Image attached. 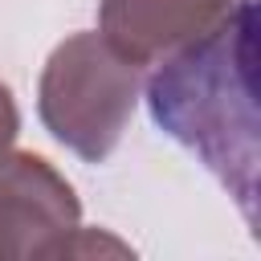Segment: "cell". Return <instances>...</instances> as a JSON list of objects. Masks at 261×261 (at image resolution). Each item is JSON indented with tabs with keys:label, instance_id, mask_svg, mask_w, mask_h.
<instances>
[{
	"label": "cell",
	"instance_id": "4",
	"mask_svg": "<svg viewBox=\"0 0 261 261\" xmlns=\"http://www.w3.org/2000/svg\"><path fill=\"white\" fill-rule=\"evenodd\" d=\"M245 0H102L98 33L126 61L151 69L212 33Z\"/></svg>",
	"mask_w": 261,
	"mask_h": 261
},
{
	"label": "cell",
	"instance_id": "3",
	"mask_svg": "<svg viewBox=\"0 0 261 261\" xmlns=\"http://www.w3.org/2000/svg\"><path fill=\"white\" fill-rule=\"evenodd\" d=\"M82 228V204L69 179L33 151L0 159V261L65 257Z\"/></svg>",
	"mask_w": 261,
	"mask_h": 261
},
{
	"label": "cell",
	"instance_id": "5",
	"mask_svg": "<svg viewBox=\"0 0 261 261\" xmlns=\"http://www.w3.org/2000/svg\"><path fill=\"white\" fill-rule=\"evenodd\" d=\"M16 130H20V110H16V98H12V90L0 82V159L12 151V143H16Z\"/></svg>",
	"mask_w": 261,
	"mask_h": 261
},
{
	"label": "cell",
	"instance_id": "2",
	"mask_svg": "<svg viewBox=\"0 0 261 261\" xmlns=\"http://www.w3.org/2000/svg\"><path fill=\"white\" fill-rule=\"evenodd\" d=\"M143 94V69L126 61L102 33L65 37L37 82V114L45 130L86 163H102Z\"/></svg>",
	"mask_w": 261,
	"mask_h": 261
},
{
	"label": "cell",
	"instance_id": "1",
	"mask_svg": "<svg viewBox=\"0 0 261 261\" xmlns=\"http://www.w3.org/2000/svg\"><path fill=\"white\" fill-rule=\"evenodd\" d=\"M143 98L155 126L188 147L253 224L261 167L253 0H245L228 20H220L188 49L151 65Z\"/></svg>",
	"mask_w": 261,
	"mask_h": 261
}]
</instances>
